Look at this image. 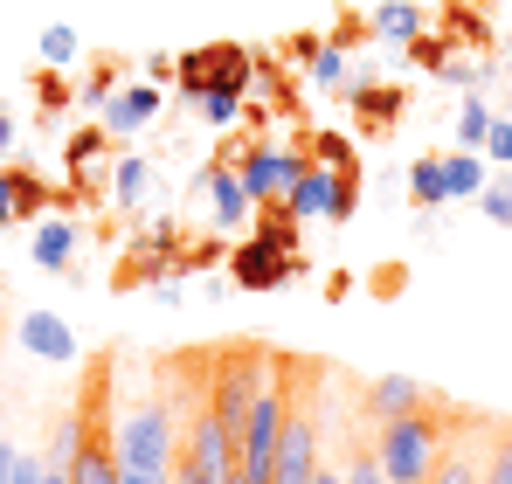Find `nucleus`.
I'll return each mask as SVG.
<instances>
[{"mask_svg": "<svg viewBox=\"0 0 512 484\" xmlns=\"http://www.w3.org/2000/svg\"><path fill=\"white\" fill-rule=\"evenodd\" d=\"M374 457H381V478L388 484H429V471L443 464V422L429 408H409V415L381 422Z\"/></svg>", "mask_w": 512, "mask_h": 484, "instance_id": "nucleus-1", "label": "nucleus"}, {"mask_svg": "<svg viewBox=\"0 0 512 484\" xmlns=\"http://www.w3.org/2000/svg\"><path fill=\"white\" fill-rule=\"evenodd\" d=\"M111 450L125 471H173L180 464V422H173L167 402H146L132 408L118 429H111Z\"/></svg>", "mask_w": 512, "mask_h": 484, "instance_id": "nucleus-2", "label": "nucleus"}, {"mask_svg": "<svg viewBox=\"0 0 512 484\" xmlns=\"http://www.w3.org/2000/svg\"><path fill=\"white\" fill-rule=\"evenodd\" d=\"M256 208H263V201H256L250 187H243L236 160L201 166V180H194V215H208V229H215V236H236V229H250Z\"/></svg>", "mask_w": 512, "mask_h": 484, "instance_id": "nucleus-3", "label": "nucleus"}, {"mask_svg": "<svg viewBox=\"0 0 512 484\" xmlns=\"http://www.w3.org/2000/svg\"><path fill=\"white\" fill-rule=\"evenodd\" d=\"M291 222H346L353 215V173H333V166L305 160V173L291 180V194L277 201Z\"/></svg>", "mask_w": 512, "mask_h": 484, "instance_id": "nucleus-4", "label": "nucleus"}, {"mask_svg": "<svg viewBox=\"0 0 512 484\" xmlns=\"http://www.w3.org/2000/svg\"><path fill=\"white\" fill-rule=\"evenodd\" d=\"M160 104H167L160 83H118V90L97 104V125H104L111 139H132V132H146V125L160 118Z\"/></svg>", "mask_w": 512, "mask_h": 484, "instance_id": "nucleus-5", "label": "nucleus"}, {"mask_svg": "<svg viewBox=\"0 0 512 484\" xmlns=\"http://www.w3.org/2000/svg\"><path fill=\"white\" fill-rule=\"evenodd\" d=\"M236 173H243V187H250L256 201H284L291 194V180L305 173V160L298 153H284V146H250V153H236Z\"/></svg>", "mask_w": 512, "mask_h": 484, "instance_id": "nucleus-6", "label": "nucleus"}, {"mask_svg": "<svg viewBox=\"0 0 512 484\" xmlns=\"http://www.w3.org/2000/svg\"><path fill=\"white\" fill-rule=\"evenodd\" d=\"M305 263H298V249H284L277 236H256L250 249H236V263H229V277L243 284V291H277L284 277H298Z\"/></svg>", "mask_w": 512, "mask_h": 484, "instance_id": "nucleus-7", "label": "nucleus"}, {"mask_svg": "<svg viewBox=\"0 0 512 484\" xmlns=\"http://www.w3.org/2000/svg\"><path fill=\"white\" fill-rule=\"evenodd\" d=\"M56 194H49V180H35L28 166H0V222H28V215H42Z\"/></svg>", "mask_w": 512, "mask_h": 484, "instance_id": "nucleus-8", "label": "nucleus"}, {"mask_svg": "<svg viewBox=\"0 0 512 484\" xmlns=\"http://www.w3.org/2000/svg\"><path fill=\"white\" fill-rule=\"evenodd\" d=\"M367 28H374L381 42H402V49H416L429 21H423V7H416V0H381V7L367 14Z\"/></svg>", "mask_w": 512, "mask_h": 484, "instance_id": "nucleus-9", "label": "nucleus"}, {"mask_svg": "<svg viewBox=\"0 0 512 484\" xmlns=\"http://www.w3.org/2000/svg\"><path fill=\"white\" fill-rule=\"evenodd\" d=\"M423 381H409V374H381L374 388H367V415L374 422H395V415H409V408H423Z\"/></svg>", "mask_w": 512, "mask_h": 484, "instance_id": "nucleus-10", "label": "nucleus"}, {"mask_svg": "<svg viewBox=\"0 0 512 484\" xmlns=\"http://www.w3.org/2000/svg\"><path fill=\"white\" fill-rule=\"evenodd\" d=\"M21 346L35 353V360H77V339H70V325H56V319H42V312H28L21 319Z\"/></svg>", "mask_w": 512, "mask_h": 484, "instance_id": "nucleus-11", "label": "nucleus"}, {"mask_svg": "<svg viewBox=\"0 0 512 484\" xmlns=\"http://www.w3.org/2000/svg\"><path fill=\"white\" fill-rule=\"evenodd\" d=\"M146 194H153V160H139V153H125V160L111 166V201L132 215V208H146Z\"/></svg>", "mask_w": 512, "mask_h": 484, "instance_id": "nucleus-12", "label": "nucleus"}, {"mask_svg": "<svg viewBox=\"0 0 512 484\" xmlns=\"http://www.w3.org/2000/svg\"><path fill=\"white\" fill-rule=\"evenodd\" d=\"M194 111H201V125H236V111H243V83H208V90H194Z\"/></svg>", "mask_w": 512, "mask_h": 484, "instance_id": "nucleus-13", "label": "nucleus"}, {"mask_svg": "<svg viewBox=\"0 0 512 484\" xmlns=\"http://www.w3.org/2000/svg\"><path fill=\"white\" fill-rule=\"evenodd\" d=\"M70 249H77L70 222H35V263L42 270H70Z\"/></svg>", "mask_w": 512, "mask_h": 484, "instance_id": "nucleus-14", "label": "nucleus"}, {"mask_svg": "<svg viewBox=\"0 0 512 484\" xmlns=\"http://www.w3.org/2000/svg\"><path fill=\"white\" fill-rule=\"evenodd\" d=\"M346 97H353V104H360V118H381V125H388V118H395V111H402V90H395V83H374V77L346 83Z\"/></svg>", "mask_w": 512, "mask_h": 484, "instance_id": "nucleus-15", "label": "nucleus"}, {"mask_svg": "<svg viewBox=\"0 0 512 484\" xmlns=\"http://www.w3.org/2000/svg\"><path fill=\"white\" fill-rule=\"evenodd\" d=\"M443 180H450V201H478V194H485L478 153H450V160H443Z\"/></svg>", "mask_w": 512, "mask_h": 484, "instance_id": "nucleus-16", "label": "nucleus"}, {"mask_svg": "<svg viewBox=\"0 0 512 484\" xmlns=\"http://www.w3.org/2000/svg\"><path fill=\"white\" fill-rule=\"evenodd\" d=\"M409 194H416L423 208H443V201H450V180H443V160H416V166H409Z\"/></svg>", "mask_w": 512, "mask_h": 484, "instance_id": "nucleus-17", "label": "nucleus"}, {"mask_svg": "<svg viewBox=\"0 0 512 484\" xmlns=\"http://www.w3.org/2000/svg\"><path fill=\"white\" fill-rule=\"evenodd\" d=\"M312 90H340V97H346V49H340V42L312 49Z\"/></svg>", "mask_w": 512, "mask_h": 484, "instance_id": "nucleus-18", "label": "nucleus"}, {"mask_svg": "<svg viewBox=\"0 0 512 484\" xmlns=\"http://www.w3.org/2000/svg\"><path fill=\"white\" fill-rule=\"evenodd\" d=\"M485 132H492V104H485L478 90H464V111H457V139H464V146H485Z\"/></svg>", "mask_w": 512, "mask_h": 484, "instance_id": "nucleus-19", "label": "nucleus"}, {"mask_svg": "<svg viewBox=\"0 0 512 484\" xmlns=\"http://www.w3.org/2000/svg\"><path fill=\"white\" fill-rule=\"evenodd\" d=\"M312 160L333 166V173H353V139H340V132H319V139H312Z\"/></svg>", "mask_w": 512, "mask_h": 484, "instance_id": "nucleus-20", "label": "nucleus"}, {"mask_svg": "<svg viewBox=\"0 0 512 484\" xmlns=\"http://www.w3.org/2000/svg\"><path fill=\"white\" fill-rule=\"evenodd\" d=\"M478 484H512V436L492 443V457L478 464Z\"/></svg>", "mask_w": 512, "mask_h": 484, "instance_id": "nucleus-21", "label": "nucleus"}, {"mask_svg": "<svg viewBox=\"0 0 512 484\" xmlns=\"http://www.w3.org/2000/svg\"><path fill=\"white\" fill-rule=\"evenodd\" d=\"M478 208L499 222V229H512V187L506 180H485V194H478Z\"/></svg>", "mask_w": 512, "mask_h": 484, "instance_id": "nucleus-22", "label": "nucleus"}, {"mask_svg": "<svg viewBox=\"0 0 512 484\" xmlns=\"http://www.w3.org/2000/svg\"><path fill=\"white\" fill-rule=\"evenodd\" d=\"M429 484H478V464H471V457H443V464L429 471Z\"/></svg>", "mask_w": 512, "mask_h": 484, "instance_id": "nucleus-23", "label": "nucleus"}, {"mask_svg": "<svg viewBox=\"0 0 512 484\" xmlns=\"http://www.w3.org/2000/svg\"><path fill=\"white\" fill-rule=\"evenodd\" d=\"M346 484H388V478H381V457H374V450H353V464H346Z\"/></svg>", "mask_w": 512, "mask_h": 484, "instance_id": "nucleus-24", "label": "nucleus"}, {"mask_svg": "<svg viewBox=\"0 0 512 484\" xmlns=\"http://www.w3.org/2000/svg\"><path fill=\"white\" fill-rule=\"evenodd\" d=\"M42 56H49V63H70V56H77V28H49V35H42Z\"/></svg>", "mask_w": 512, "mask_h": 484, "instance_id": "nucleus-25", "label": "nucleus"}, {"mask_svg": "<svg viewBox=\"0 0 512 484\" xmlns=\"http://www.w3.org/2000/svg\"><path fill=\"white\" fill-rule=\"evenodd\" d=\"M485 146H492V160H506V166H512V118H492Z\"/></svg>", "mask_w": 512, "mask_h": 484, "instance_id": "nucleus-26", "label": "nucleus"}, {"mask_svg": "<svg viewBox=\"0 0 512 484\" xmlns=\"http://www.w3.org/2000/svg\"><path fill=\"white\" fill-rule=\"evenodd\" d=\"M7 484H42V457H21V450H14V471H7Z\"/></svg>", "mask_w": 512, "mask_h": 484, "instance_id": "nucleus-27", "label": "nucleus"}, {"mask_svg": "<svg viewBox=\"0 0 512 484\" xmlns=\"http://www.w3.org/2000/svg\"><path fill=\"white\" fill-rule=\"evenodd\" d=\"M312 484H346V471H333V464H319V471H312Z\"/></svg>", "mask_w": 512, "mask_h": 484, "instance_id": "nucleus-28", "label": "nucleus"}, {"mask_svg": "<svg viewBox=\"0 0 512 484\" xmlns=\"http://www.w3.org/2000/svg\"><path fill=\"white\" fill-rule=\"evenodd\" d=\"M7 146H14V118L0 111V153H7Z\"/></svg>", "mask_w": 512, "mask_h": 484, "instance_id": "nucleus-29", "label": "nucleus"}, {"mask_svg": "<svg viewBox=\"0 0 512 484\" xmlns=\"http://www.w3.org/2000/svg\"><path fill=\"white\" fill-rule=\"evenodd\" d=\"M506 49H512V28H506Z\"/></svg>", "mask_w": 512, "mask_h": 484, "instance_id": "nucleus-30", "label": "nucleus"}, {"mask_svg": "<svg viewBox=\"0 0 512 484\" xmlns=\"http://www.w3.org/2000/svg\"><path fill=\"white\" fill-rule=\"evenodd\" d=\"M7 471H14V464H7ZM0 484H7V478H0Z\"/></svg>", "mask_w": 512, "mask_h": 484, "instance_id": "nucleus-31", "label": "nucleus"}]
</instances>
